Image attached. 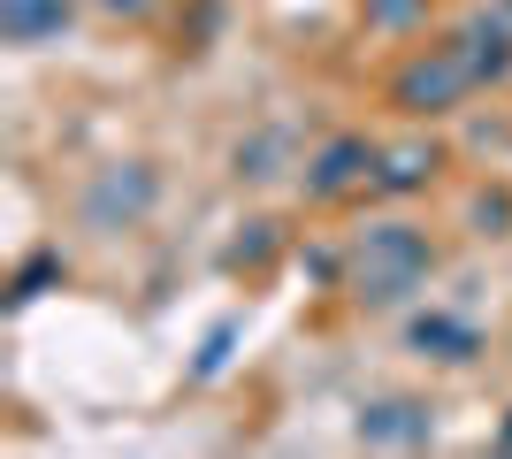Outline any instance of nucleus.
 Here are the masks:
<instances>
[{"mask_svg":"<svg viewBox=\"0 0 512 459\" xmlns=\"http://www.w3.org/2000/svg\"><path fill=\"white\" fill-rule=\"evenodd\" d=\"M360 23L375 39H413L428 23V0H360Z\"/></svg>","mask_w":512,"mask_h":459,"instance_id":"nucleus-9","label":"nucleus"},{"mask_svg":"<svg viewBox=\"0 0 512 459\" xmlns=\"http://www.w3.org/2000/svg\"><path fill=\"white\" fill-rule=\"evenodd\" d=\"M428 429H436V421H428V406H413V398H383V406L360 421L367 444H428Z\"/></svg>","mask_w":512,"mask_h":459,"instance_id":"nucleus-8","label":"nucleus"},{"mask_svg":"<svg viewBox=\"0 0 512 459\" xmlns=\"http://www.w3.org/2000/svg\"><path fill=\"white\" fill-rule=\"evenodd\" d=\"M85 8H100V16H130V23H138V16H153L161 0H85Z\"/></svg>","mask_w":512,"mask_h":459,"instance_id":"nucleus-11","label":"nucleus"},{"mask_svg":"<svg viewBox=\"0 0 512 459\" xmlns=\"http://www.w3.org/2000/svg\"><path fill=\"white\" fill-rule=\"evenodd\" d=\"M474 92H482V77H474L467 46H459V39H436V46H413L406 62L390 69L383 100L398 115H413V123H436V115H459Z\"/></svg>","mask_w":512,"mask_h":459,"instance_id":"nucleus-2","label":"nucleus"},{"mask_svg":"<svg viewBox=\"0 0 512 459\" xmlns=\"http://www.w3.org/2000/svg\"><path fill=\"white\" fill-rule=\"evenodd\" d=\"M444 169V146L436 138H406V146H383V169H375V192H421Z\"/></svg>","mask_w":512,"mask_h":459,"instance_id":"nucleus-7","label":"nucleus"},{"mask_svg":"<svg viewBox=\"0 0 512 459\" xmlns=\"http://www.w3.org/2000/svg\"><path fill=\"white\" fill-rule=\"evenodd\" d=\"M436 276V245L413 222H367L352 253H344V291L367 314H390V306H413Z\"/></svg>","mask_w":512,"mask_h":459,"instance_id":"nucleus-1","label":"nucleus"},{"mask_svg":"<svg viewBox=\"0 0 512 459\" xmlns=\"http://www.w3.org/2000/svg\"><path fill=\"white\" fill-rule=\"evenodd\" d=\"M413 345L428 352V360H474V329L467 322H444V314H428V322H413Z\"/></svg>","mask_w":512,"mask_h":459,"instance_id":"nucleus-10","label":"nucleus"},{"mask_svg":"<svg viewBox=\"0 0 512 459\" xmlns=\"http://www.w3.org/2000/svg\"><path fill=\"white\" fill-rule=\"evenodd\" d=\"M77 8H85V0H0V39L23 46V54H31V46H54Z\"/></svg>","mask_w":512,"mask_h":459,"instance_id":"nucleus-5","label":"nucleus"},{"mask_svg":"<svg viewBox=\"0 0 512 459\" xmlns=\"http://www.w3.org/2000/svg\"><path fill=\"white\" fill-rule=\"evenodd\" d=\"M375 169H383V146L360 131L329 138V146L306 161V199H352V192H375Z\"/></svg>","mask_w":512,"mask_h":459,"instance_id":"nucleus-4","label":"nucleus"},{"mask_svg":"<svg viewBox=\"0 0 512 459\" xmlns=\"http://www.w3.org/2000/svg\"><path fill=\"white\" fill-rule=\"evenodd\" d=\"M153 199H161V176H153V161H107V169L85 184L77 215H85L92 238H115V230H138V222L153 215Z\"/></svg>","mask_w":512,"mask_h":459,"instance_id":"nucleus-3","label":"nucleus"},{"mask_svg":"<svg viewBox=\"0 0 512 459\" xmlns=\"http://www.w3.org/2000/svg\"><path fill=\"white\" fill-rule=\"evenodd\" d=\"M451 39L467 46V62H474V77H482V85L512 77V23H505V16H467Z\"/></svg>","mask_w":512,"mask_h":459,"instance_id":"nucleus-6","label":"nucleus"}]
</instances>
